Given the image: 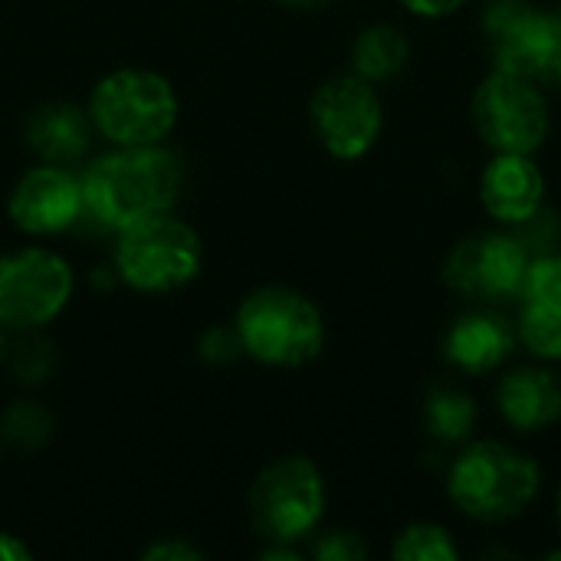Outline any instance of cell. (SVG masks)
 <instances>
[{"label": "cell", "instance_id": "1", "mask_svg": "<svg viewBox=\"0 0 561 561\" xmlns=\"http://www.w3.org/2000/svg\"><path fill=\"white\" fill-rule=\"evenodd\" d=\"M181 187V164L158 145H118L82 178V207L105 227L125 230L168 214Z\"/></svg>", "mask_w": 561, "mask_h": 561}, {"label": "cell", "instance_id": "2", "mask_svg": "<svg viewBox=\"0 0 561 561\" xmlns=\"http://www.w3.org/2000/svg\"><path fill=\"white\" fill-rule=\"evenodd\" d=\"M539 483L542 473L536 460L506 444L483 440L457 457L447 490L463 516L477 523H506L529 510L539 496Z\"/></svg>", "mask_w": 561, "mask_h": 561}, {"label": "cell", "instance_id": "3", "mask_svg": "<svg viewBox=\"0 0 561 561\" xmlns=\"http://www.w3.org/2000/svg\"><path fill=\"white\" fill-rule=\"evenodd\" d=\"M237 335L247 355L263 365L296 368L322 352V312L296 289L266 286L247 296L237 316Z\"/></svg>", "mask_w": 561, "mask_h": 561}, {"label": "cell", "instance_id": "4", "mask_svg": "<svg viewBox=\"0 0 561 561\" xmlns=\"http://www.w3.org/2000/svg\"><path fill=\"white\" fill-rule=\"evenodd\" d=\"M89 118L115 145H158L174 128L178 99L164 76L118 69L95 85Z\"/></svg>", "mask_w": 561, "mask_h": 561}, {"label": "cell", "instance_id": "5", "mask_svg": "<svg viewBox=\"0 0 561 561\" xmlns=\"http://www.w3.org/2000/svg\"><path fill=\"white\" fill-rule=\"evenodd\" d=\"M115 266L141 293H168L197 276L201 240L184 220L158 214L118 230Z\"/></svg>", "mask_w": 561, "mask_h": 561}, {"label": "cell", "instance_id": "6", "mask_svg": "<svg viewBox=\"0 0 561 561\" xmlns=\"http://www.w3.org/2000/svg\"><path fill=\"white\" fill-rule=\"evenodd\" d=\"M473 122L493 151L533 154L549 135V99L539 89V79L493 69L473 95Z\"/></svg>", "mask_w": 561, "mask_h": 561}, {"label": "cell", "instance_id": "7", "mask_svg": "<svg viewBox=\"0 0 561 561\" xmlns=\"http://www.w3.org/2000/svg\"><path fill=\"white\" fill-rule=\"evenodd\" d=\"M325 510V483L312 460L283 457L250 490V516L270 542H296L316 529Z\"/></svg>", "mask_w": 561, "mask_h": 561}, {"label": "cell", "instance_id": "8", "mask_svg": "<svg viewBox=\"0 0 561 561\" xmlns=\"http://www.w3.org/2000/svg\"><path fill=\"white\" fill-rule=\"evenodd\" d=\"M72 293V270L49 250H20L0 260V322L36 329L62 312Z\"/></svg>", "mask_w": 561, "mask_h": 561}, {"label": "cell", "instance_id": "9", "mask_svg": "<svg viewBox=\"0 0 561 561\" xmlns=\"http://www.w3.org/2000/svg\"><path fill=\"white\" fill-rule=\"evenodd\" d=\"M529 263L533 256L516 233H483L463 240L450 253L444 279L473 302H503L519 296Z\"/></svg>", "mask_w": 561, "mask_h": 561}, {"label": "cell", "instance_id": "10", "mask_svg": "<svg viewBox=\"0 0 561 561\" xmlns=\"http://www.w3.org/2000/svg\"><path fill=\"white\" fill-rule=\"evenodd\" d=\"M312 125L329 154L355 161L381 135V99L362 76H339L316 92Z\"/></svg>", "mask_w": 561, "mask_h": 561}, {"label": "cell", "instance_id": "11", "mask_svg": "<svg viewBox=\"0 0 561 561\" xmlns=\"http://www.w3.org/2000/svg\"><path fill=\"white\" fill-rule=\"evenodd\" d=\"M516 339L542 362H561V253L536 256L519 289Z\"/></svg>", "mask_w": 561, "mask_h": 561}, {"label": "cell", "instance_id": "12", "mask_svg": "<svg viewBox=\"0 0 561 561\" xmlns=\"http://www.w3.org/2000/svg\"><path fill=\"white\" fill-rule=\"evenodd\" d=\"M82 210V184L62 168H33L10 194V217L26 233H59Z\"/></svg>", "mask_w": 561, "mask_h": 561}, {"label": "cell", "instance_id": "13", "mask_svg": "<svg viewBox=\"0 0 561 561\" xmlns=\"http://www.w3.org/2000/svg\"><path fill=\"white\" fill-rule=\"evenodd\" d=\"M546 23H549V13L533 7L529 0H493L483 13V33H486L496 69L533 76L539 49H542Z\"/></svg>", "mask_w": 561, "mask_h": 561}, {"label": "cell", "instance_id": "14", "mask_svg": "<svg viewBox=\"0 0 561 561\" xmlns=\"http://www.w3.org/2000/svg\"><path fill=\"white\" fill-rule=\"evenodd\" d=\"M480 197L490 217L500 224L516 227L529 214L542 207L546 197V178L533 154H516V151H496V158L486 164L480 178Z\"/></svg>", "mask_w": 561, "mask_h": 561}, {"label": "cell", "instance_id": "15", "mask_svg": "<svg viewBox=\"0 0 561 561\" xmlns=\"http://www.w3.org/2000/svg\"><path fill=\"white\" fill-rule=\"evenodd\" d=\"M500 414L510 427L533 434L561 421V378L549 368L510 371L496 391Z\"/></svg>", "mask_w": 561, "mask_h": 561}, {"label": "cell", "instance_id": "16", "mask_svg": "<svg viewBox=\"0 0 561 561\" xmlns=\"http://www.w3.org/2000/svg\"><path fill=\"white\" fill-rule=\"evenodd\" d=\"M516 348V329L496 312H470L447 332L444 355L454 368L483 375L500 368Z\"/></svg>", "mask_w": 561, "mask_h": 561}, {"label": "cell", "instance_id": "17", "mask_svg": "<svg viewBox=\"0 0 561 561\" xmlns=\"http://www.w3.org/2000/svg\"><path fill=\"white\" fill-rule=\"evenodd\" d=\"M89 122L92 118L85 112H79L76 105L53 102V105H43L30 115L26 141L49 164H62V161H72L85 151Z\"/></svg>", "mask_w": 561, "mask_h": 561}, {"label": "cell", "instance_id": "18", "mask_svg": "<svg viewBox=\"0 0 561 561\" xmlns=\"http://www.w3.org/2000/svg\"><path fill=\"white\" fill-rule=\"evenodd\" d=\"M408 56H411V46L404 33L398 26L375 23L355 39L352 66H355V76H362L365 82H385V79H394L408 66Z\"/></svg>", "mask_w": 561, "mask_h": 561}, {"label": "cell", "instance_id": "19", "mask_svg": "<svg viewBox=\"0 0 561 561\" xmlns=\"http://www.w3.org/2000/svg\"><path fill=\"white\" fill-rule=\"evenodd\" d=\"M424 424L437 440L460 444L477 427V404L467 391L454 385H437L424 401Z\"/></svg>", "mask_w": 561, "mask_h": 561}, {"label": "cell", "instance_id": "20", "mask_svg": "<svg viewBox=\"0 0 561 561\" xmlns=\"http://www.w3.org/2000/svg\"><path fill=\"white\" fill-rule=\"evenodd\" d=\"M460 556L450 533L434 523H414L394 539L398 561H454Z\"/></svg>", "mask_w": 561, "mask_h": 561}, {"label": "cell", "instance_id": "21", "mask_svg": "<svg viewBox=\"0 0 561 561\" xmlns=\"http://www.w3.org/2000/svg\"><path fill=\"white\" fill-rule=\"evenodd\" d=\"M53 431V417L33 404V401H20L7 411L3 417V434L16 444V447H39Z\"/></svg>", "mask_w": 561, "mask_h": 561}, {"label": "cell", "instance_id": "22", "mask_svg": "<svg viewBox=\"0 0 561 561\" xmlns=\"http://www.w3.org/2000/svg\"><path fill=\"white\" fill-rule=\"evenodd\" d=\"M513 233L519 237V243L529 250L533 260H536V256L559 253L561 220L552 210H546V207H539L536 214H529L526 220H519V224L513 227Z\"/></svg>", "mask_w": 561, "mask_h": 561}, {"label": "cell", "instance_id": "23", "mask_svg": "<svg viewBox=\"0 0 561 561\" xmlns=\"http://www.w3.org/2000/svg\"><path fill=\"white\" fill-rule=\"evenodd\" d=\"M539 82L559 85L561 89V13H549L546 23V36H542V49L536 59V72Z\"/></svg>", "mask_w": 561, "mask_h": 561}, {"label": "cell", "instance_id": "24", "mask_svg": "<svg viewBox=\"0 0 561 561\" xmlns=\"http://www.w3.org/2000/svg\"><path fill=\"white\" fill-rule=\"evenodd\" d=\"M365 556H368V549L355 533H329L316 546V559L322 561H358Z\"/></svg>", "mask_w": 561, "mask_h": 561}, {"label": "cell", "instance_id": "25", "mask_svg": "<svg viewBox=\"0 0 561 561\" xmlns=\"http://www.w3.org/2000/svg\"><path fill=\"white\" fill-rule=\"evenodd\" d=\"M237 348H243V345H240L237 329H233V332H220V329H214V332L204 339V352H207V358H214V362H217V358H224V362H227V358H233V352H237Z\"/></svg>", "mask_w": 561, "mask_h": 561}, {"label": "cell", "instance_id": "26", "mask_svg": "<svg viewBox=\"0 0 561 561\" xmlns=\"http://www.w3.org/2000/svg\"><path fill=\"white\" fill-rule=\"evenodd\" d=\"M411 13L417 16H427V20H437V16H450L454 10H460L467 0H401Z\"/></svg>", "mask_w": 561, "mask_h": 561}, {"label": "cell", "instance_id": "27", "mask_svg": "<svg viewBox=\"0 0 561 561\" xmlns=\"http://www.w3.org/2000/svg\"><path fill=\"white\" fill-rule=\"evenodd\" d=\"M197 556H201V552L191 549V546H184V542H161V546L148 549L145 559H197Z\"/></svg>", "mask_w": 561, "mask_h": 561}, {"label": "cell", "instance_id": "28", "mask_svg": "<svg viewBox=\"0 0 561 561\" xmlns=\"http://www.w3.org/2000/svg\"><path fill=\"white\" fill-rule=\"evenodd\" d=\"M16 559H30V549H26L23 542H16L13 536H3V533H0V561Z\"/></svg>", "mask_w": 561, "mask_h": 561}, {"label": "cell", "instance_id": "29", "mask_svg": "<svg viewBox=\"0 0 561 561\" xmlns=\"http://www.w3.org/2000/svg\"><path fill=\"white\" fill-rule=\"evenodd\" d=\"M279 3L296 7V10H312V7H322V3H329V0H279Z\"/></svg>", "mask_w": 561, "mask_h": 561}, {"label": "cell", "instance_id": "30", "mask_svg": "<svg viewBox=\"0 0 561 561\" xmlns=\"http://www.w3.org/2000/svg\"><path fill=\"white\" fill-rule=\"evenodd\" d=\"M559 526H561V493H559Z\"/></svg>", "mask_w": 561, "mask_h": 561}, {"label": "cell", "instance_id": "31", "mask_svg": "<svg viewBox=\"0 0 561 561\" xmlns=\"http://www.w3.org/2000/svg\"><path fill=\"white\" fill-rule=\"evenodd\" d=\"M0 355H3V342H0Z\"/></svg>", "mask_w": 561, "mask_h": 561}]
</instances>
